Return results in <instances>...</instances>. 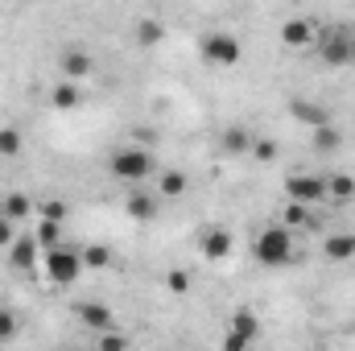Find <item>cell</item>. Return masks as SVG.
<instances>
[{"instance_id": "cell-15", "label": "cell", "mask_w": 355, "mask_h": 351, "mask_svg": "<svg viewBox=\"0 0 355 351\" xmlns=\"http://www.w3.org/2000/svg\"><path fill=\"white\" fill-rule=\"evenodd\" d=\"M50 103L58 112H75V108H83V87L75 79H62V83H54V91H50Z\"/></svg>"}, {"instance_id": "cell-29", "label": "cell", "mask_w": 355, "mask_h": 351, "mask_svg": "<svg viewBox=\"0 0 355 351\" xmlns=\"http://www.w3.org/2000/svg\"><path fill=\"white\" fill-rule=\"evenodd\" d=\"M252 157H257V162H272V157H277V141H272V137H257V141H252Z\"/></svg>"}, {"instance_id": "cell-22", "label": "cell", "mask_w": 355, "mask_h": 351, "mask_svg": "<svg viewBox=\"0 0 355 351\" xmlns=\"http://www.w3.org/2000/svg\"><path fill=\"white\" fill-rule=\"evenodd\" d=\"M21 149H25V137H21V128L4 124V128H0V157H21Z\"/></svg>"}, {"instance_id": "cell-9", "label": "cell", "mask_w": 355, "mask_h": 351, "mask_svg": "<svg viewBox=\"0 0 355 351\" xmlns=\"http://www.w3.org/2000/svg\"><path fill=\"white\" fill-rule=\"evenodd\" d=\"M124 211H128V219H137V223H153V219H157V211H162V194L132 190V194L124 198Z\"/></svg>"}, {"instance_id": "cell-18", "label": "cell", "mask_w": 355, "mask_h": 351, "mask_svg": "<svg viewBox=\"0 0 355 351\" xmlns=\"http://www.w3.org/2000/svg\"><path fill=\"white\" fill-rule=\"evenodd\" d=\"M310 141H314V153H335V149H343V132H339L335 124L310 128Z\"/></svg>"}, {"instance_id": "cell-7", "label": "cell", "mask_w": 355, "mask_h": 351, "mask_svg": "<svg viewBox=\"0 0 355 351\" xmlns=\"http://www.w3.org/2000/svg\"><path fill=\"white\" fill-rule=\"evenodd\" d=\"M314 42H318V25L310 17H289L281 25V46L285 50H310Z\"/></svg>"}, {"instance_id": "cell-8", "label": "cell", "mask_w": 355, "mask_h": 351, "mask_svg": "<svg viewBox=\"0 0 355 351\" xmlns=\"http://www.w3.org/2000/svg\"><path fill=\"white\" fill-rule=\"evenodd\" d=\"M37 257H42V244H37V236H29V232L12 236V244H8V268H17V273H33Z\"/></svg>"}, {"instance_id": "cell-6", "label": "cell", "mask_w": 355, "mask_h": 351, "mask_svg": "<svg viewBox=\"0 0 355 351\" xmlns=\"http://www.w3.org/2000/svg\"><path fill=\"white\" fill-rule=\"evenodd\" d=\"M285 198H297V203H322L327 198V178L318 174H289L285 178Z\"/></svg>"}, {"instance_id": "cell-30", "label": "cell", "mask_w": 355, "mask_h": 351, "mask_svg": "<svg viewBox=\"0 0 355 351\" xmlns=\"http://www.w3.org/2000/svg\"><path fill=\"white\" fill-rule=\"evenodd\" d=\"M12 335H17V318H12V310H4V306H0V343H4V339H12Z\"/></svg>"}, {"instance_id": "cell-33", "label": "cell", "mask_w": 355, "mask_h": 351, "mask_svg": "<svg viewBox=\"0 0 355 351\" xmlns=\"http://www.w3.org/2000/svg\"><path fill=\"white\" fill-rule=\"evenodd\" d=\"M248 348V339H244V335H236V331H227V335H223V351H244Z\"/></svg>"}, {"instance_id": "cell-19", "label": "cell", "mask_w": 355, "mask_h": 351, "mask_svg": "<svg viewBox=\"0 0 355 351\" xmlns=\"http://www.w3.org/2000/svg\"><path fill=\"white\" fill-rule=\"evenodd\" d=\"M162 37H166V25H162L157 17H145V21H137V42H141L145 50L162 46Z\"/></svg>"}, {"instance_id": "cell-23", "label": "cell", "mask_w": 355, "mask_h": 351, "mask_svg": "<svg viewBox=\"0 0 355 351\" xmlns=\"http://www.w3.org/2000/svg\"><path fill=\"white\" fill-rule=\"evenodd\" d=\"M0 211H4V215H8L12 223H21V219H29V215H33V203H29L25 194H8Z\"/></svg>"}, {"instance_id": "cell-16", "label": "cell", "mask_w": 355, "mask_h": 351, "mask_svg": "<svg viewBox=\"0 0 355 351\" xmlns=\"http://www.w3.org/2000/svg\"><path fill=\"white\" fill-rule=\"evenodd\" d=\"M322 257L327 261H352L355 257V232H335V236H327L322 240Z\"/></svg>"}, {"instance_id": "cell-24", "label": "cell", "mask_w": 355, "mask_h": 351, "mask_svg": "<svg viewBox=\"0 0 355 351\" xmlns=\"http://www.w3.org/2000/svg\"><path fill=\"white\" fill-rule=\"evenodd\" d=\"M33 236H37V244H42V248H54V244H62V223L42 215V223H37V232H33Z\"/></svg>"}, {"instance_id": "cell-14", "label": "cell", "mask_w": 355, "mask_h": 351, "mask_svg": "<svg viewBox=\"0 0 355 351\" xmlns=\"http://www.w3.org/2000/svg\"><path fill=\"white\" fill-rule=\"evenodd\" d=\"M252 141H257V137H252L244 124H232V128H223V141H219V145H223L227 157H244V153H252Z\"/></svg>"}, {"instance_id": "cell-3", "label": "cell", "mask_w": 355, "mask_h": 351, "mask_svg": "<svg viewBox=\"0 0 355 351\" xmlns=\"http://www.w3.org/2000/svg\"><path fill=\"white\" fill-rule=\"evenodd\" d=\"M42 261H46V277H50L54 285H75L79 273L87 268V264H83V248H71V244L42 248Z\"/></svg>"}, {"instance_id": "cell-2", "label": "cell", "mask_w": 355, "mask_h": 351, "mask_svg": "<svg viewBox=\"0 0 355 351\" xmlns=\"http://www.w3.org/2000/svg\"><path fill=\"white\" fill-rule=\"evenodd\" d=\"M252 257H257V264H265V268L289 264L293 261V232L285 223H268L265 232H257V240H252Z\"/></svg>"}, {"instance_id": "cell-10", "label": "cell", "mask_w": 355, "mask_h": 351, "mask_svg": "<svg viewBox=\"0 0 355 351\" xmlns=\"http://www.w3.org/2000/svg\"><path fill=\"white\" fill-rule=\"evenodd\" d=\"M281 223H285L289 232H314L322 219L310 211V203H297V198H289V203H285V211H281Z\"/></svg>"}, {"instance_id": "cell-31", "label": "cell", "mask_w": 355, "mask_h": 351, "mask_svg": "<svg viewBox=\"0 0 355 351\" xmlns=\"http://www.w3.org/2000/svg\"><path fill=\"white\" fill-rule=\"evenodd\" d=\"M42 215H46V219H58V223H62V219H67V203L50 198V203H42Z\"/></svg>"}, {"instance_id": "cell-26", "label": "cell", "mask_w": 355, "mask_h": 351, "mask_svg": "<svg viewBox=\"0 0 355 351\" xmlns=\"http://www.w3.org/2000/svg\"><path fill=\"white\" fill-rule=\"evenodd\" d=\"M83 264L87 268H112V248L107 244H87L83 248Z\"/></svg>"}, {"instance_id": "cell-4", "label": "cell", "mask_w": 355, "mask_h": 351, "mask_svg": "<svg viewBox=\"0 0 355 351\" xmlns=\"http://www.w3.org/2000/svg\"><path fill=\"white\" fill-rule=\"evenodd\" d=\"M198 54H202V62H211V67H236V62L244 58V42H240L236 33L215 29V33H207V37H202Z\"/></svg>"}, {"instance_id": "cell-17", "label": "cell", "mask_w": 355, "mask_h": 351, "mask_svg": "<svg viewBox=\"0 0 355 351\" xmlns=\"http://www.w3.org/2000/svg\"><path fill=\"white\" fill-rule=\"evenodd\" d=\"M289 112H293V120H302L306 128H318V124H331V112H327L322 103H306V99H293V103H289Z\"/></svg>"}, {"instance_id": "cell-11", "label": "cell", "mask_w": 355, "mask_h": 351, "mask_svg": "<svg viewBox=\"0 0 355 351\" xmlns=\"http://www.w3.org/2000/svg\"><path fill=\"white\" fill-rule=\"evenodd\" d=\"M75 318L91 327V331H107V327H116V314H112V306H103V302H79L75 306Z\"/></svg>"}, {"instance_id": "cell-12", "label": "cell", "mask_w": 355, "mask_h": 351, "mask_svg": "<svg viewBox=\"0 0 355 351\" xmlns=\"http://www.w3.org/2000/svg\"><path fill=\"white\" fill-rule=\"evenodd\" d=\"M91 71H95V62H91V54L83 46H67V50H62V75H67V79L83 83Z\"/></svg>"}, {"instance_id": "cell-20", "label": "cell", "mask_w": 355, "mask_h": 351, "mask_svg": "<svg viewBox=\"0 0 355 351\" xmlns=\"http://www.w3.org/2000/svg\"><path fill=\"white\" fill-rule=\"evenodd\" d=\"M186 186H190V178L182 174V170H166L162 182H157V194H162V198H182Z\"/></svg>"}, {"instance_id": "cell-5", "label": "cell", "mask_w": 355, "mask_h": 351, "mask_svg": "<svg viewBox=\"0 0 355 351\" xmlns=\"http://www.w3.org/2000/svg\"><path fill=\"white\" fill-rule=\"evenodd\" d=\"M318 46V58L327 62V67H352L355 62V37L347 29H335V33H327L322 42H314Z\"/></svg>"}, {"instance_id": "cell-21", "label": "cell", "mask_w": 355, "mask_h": 351, "mask_svg": "<svg viewBox=\"0 0 355 351\" xmlns=\"http://www.w3.org/2000/svg\"><path fill=\"white\" fill-rule=\"evenodd\" d=\"M232 331H236V335H244L248 343H257L261 323H257V314H252V310H236V314H232Z\"/></svg>"}, {"instance_id": "cell-25", "label": "cell", "mask_w": 355, "mask_h": 351, "mask_svg": "<svg viewBox=\"0 0 355 351\" xmlns=\"http://www.w3.org/2000/svg\"><path fill=\"white\" fill-rule=\"evenodd\" d=\"M327 194H331V198H339V203L355 198V178H352V174H335V178H327Z\"/></svg>"}, {"instance_id": "cell-1", "label": "cell", "mask_w": 355, "mask_h": 351, "mask_svg": "<svg viewBox=\"0 0 355 351\" xmlns=\"http://www.w3.org/2000/svg\"><path fill=\"white\" fill-rule=\"evenodd\" d=\"M107 170L112 178H120V182H149V178L157 174V153L153 149H145V145H124V149H116L112 153V162H107Z\"/></svg>"}, {"instance_id": "cell-27", "label": "cell", "mask_w": 355, "mask_h": 351, "mask_svg": "<svg viewBox=\"0 0 355 351\" xmlns=\"http://www.w3.org/2000/svg\"><path fill=\"white\" fill-rule=\"evenodd\" d=\"M120 348H128V335H120L116 327L99 331V351H120Z\"/></svg>"}, {"instance_id": "cell-13", "label": "cell", "mask_w": 355, "mask_h": 351, "mask_svg": "<svg viewBox=\"0 0 355 351\" xmlns=\"http://www.w3.org/2000/svg\"><path fill=\"white\" fill-rule=\"evenodd\" d=\"M232 248H236V236H232L227 228H211V232H202V257L223 261V257H232Z\"/></svg>"}, {"instance_id": "cell-32", "label": "cell", "mask_w": 355, "mask_h": 351, "mask_svg": "<svg viewBox=\"0 0 355 351\" xmlns=\"http://www.w3.org/2000/svg\"><path fill=\"white\" fill-rule=\"evenodd\" d=\"M12 236H17V232H12V219L0 211V248H8V244H12Z\"/></svg>"}, {"instance_id": "cell-28", "label": "cell", "mask_w": 355, "mask_h": 351, "mask_svg": "<svg viewBox=\"0 0 355 351\" xmlns=\"http://www.w3.org/2000/svg\"><path fill=\"white\" fill-rule=\"evenodd\" d=\"M166 289L170 293H190V273L186 268H170L166 273Z\"/></svg>"}]
</instances>
